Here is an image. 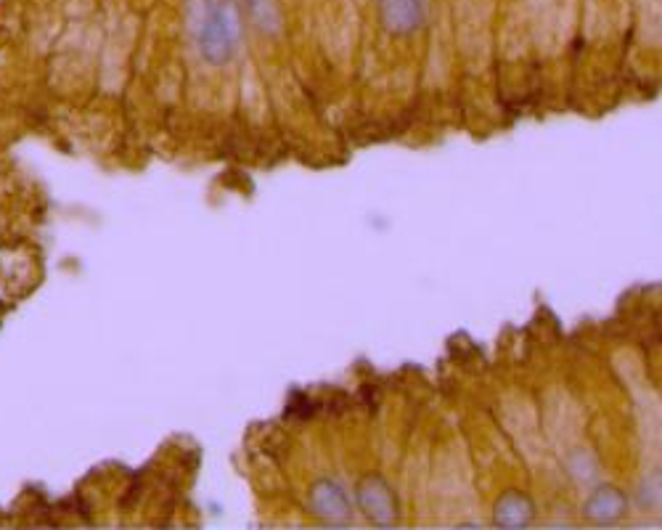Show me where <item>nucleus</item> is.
Here are the masks:
<instances>
[{
  "mask_svg": "<svg viewBox=\"0 0 662 530\" xmlns=\"http://www.w3.org/2000/svg\"><path fill=\"white\" fill-rule=\"evenodd\" d=\"M355 501L363 517L377 528H395L400 520V501L390 480L379 472L363 475L355 485Z\"/></svg>",
  "mask_w": 662,
  "mask_h": 530,
  "instance_id": "f03ea898",
  "label": "nucleus"
},
{
  "mask_svg": "<svg viewBox=\"0 0 662 530\" xmlns=\"http://www.w3.org/2000/svg\"><path fill=\"white\" fill-rule=\"evenodd\" d=\"M310 509L318 520H324L326 525H347L353 517V501L350 493L345 491V485L331 480V477H321L310 485L308 493Z\"/></svg>",
  "mask_w": 662,
  "mask_h": 530,
  "instance_id": "7ed1b4c3",
  "label": "nucleus"
},
{
  "mask_svg": "<svg viewBox=\"0 0 662 530\" xmlns=\"http://www.w3.org/2000/svg\"><path fill=\"white\" fill-rule=\"evenodd\" d=\"M535 523V501L522 491H504L493 504V525L504 530H525Z\"/></svg>",
  "mask_w": 662,
  "mask_h": 530,
  "instance_id": "423d86ee",
  "label": "nucleus"
},
{
  "mask_svg": "<svg viewBox=\"0 0 662 530\" xmlns=\"http://www.w3.org/2000/svg\"><path fill=\"white\" fill-rule=\"evenodd\" d=\"M382 27L395 38H408L422 30L424 0H379Z\"/></svg>",
  "mask_w": 662,
  "mask_h": 530,
  "instance_id": "20e7f679",
  "label": "nucleus"
},
{
  "mask_svg": "<svg viewBox=\"0 0 662 530\" xmlns=\"http://www.w3.org/2000/svg\"><path fill=\"white\" fill-rule=\"evenodd\" d=\"M249 22L263 35H279L281 32V8L276 0H247Z\"/></svg>",
  "mask_w": 662,
  "mask_h": 530,
  "instance_id": "0eeeda50",
  "label": "nucleus"
},
{
  "mask_svg": "<svg viewBox=\"0 0 662 530\" xmlns=\"http://www.w3.org/2000/svg\"><path fill=\"white\" fill-rule=\"evenodd\" d=\"M583 515L594 525H615L628 515V496L617 485H599L588 493Z\"/></svg>",
  "mask_w": 662,
  "mask_h": 530,
  "instance_id": "39448f33",
  "label": "nucleus"
},
{
  "mask_svg": "<svg viewBox=\"0 0 662 530\" xmlns=\"http://www.w3.org/2000/svg\"><path fill=\"white\" fill-rule=\"evenodd\" d=\"M241 40L239 8L228 0H212L204 8L202 27H199V51L212 67H223L234 59Z\"/></svg>",
  "mask_w": 662,
  "mask_h": 530,
  "instance_id": "f257e3e1",
  "label": "nucleus"
}]
</instances>
